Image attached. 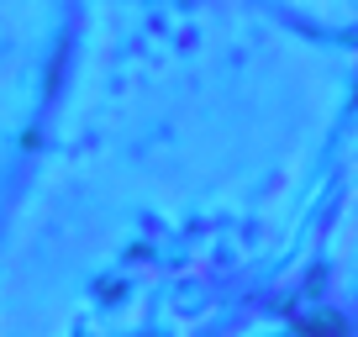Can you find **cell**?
<instances>
[{
    "instance_id": "1",
    "label": "cell",
    "mask_w": 358,
    "mask_h": 337,
    "mask_svg": "<svg viewBox=\"0 0 358 337\" xmlns=\"http://www.w3.org/2000/svg\"><path fill=\"white\" fill-rule=\"evenodd\" d=\"M301 332H311V337H348V327L337 322V316H306Z\"/></svg>"
}]
</instances>
